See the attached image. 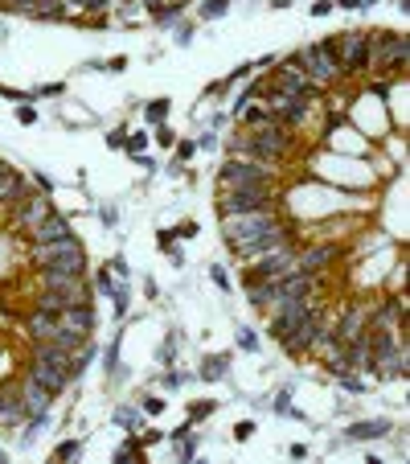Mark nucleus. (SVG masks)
Segmentation results:
<instances>
[{"mask_svg": "<svg viewBox=\"0 0 410 464\" xmlns=\"http://www.w3.org/2000/svg\"><path fill=\"white\" fill-rule=\"evenodd\" d=\"M29 378L41 382L45 391L62 395L70 387V354L57 350L53 341H33V354H29Z\"/></svg>", "mask_w": 410, "mask_h": 464, "instance_id": "obj_1", "label": "nucleus"}, {"mask_svg": "<svg viewBox=\"0 0 410 464\" xmlns=\"http://www.w3.org/2000/svg\"><path fill=\"white\" fill-rule=\"evenodd\" d=\"M279 185H242V189H222L218 193V218H238V214H259L275 210Z\"/></svg>", "mask_w": 410, "mask_h": 464, "instance_id": "obj_2", "label": "nucleus"}, {"mask_svg": "<svg viewBox=\"0 0 410 464\" xmlns=\"http://www.w3.org/2000/svg\"><path fill=\"white\" fill-rule=\"evenodd\" d=\"M292 62H296L316 86H329V82L341 74V66H337V37H324L320 45H304Z\"/></svg>", "mask_w": 410, "mask_h": 464, "instance_id": "obj_3", "label": "nucleus"}, {"mask_svg": "<svg viewBox=\"0 0 410 464\" xmlns=\"http://www.w3.org/2000/svg\"><path fill=\"white\" fill-rule=\"evenodd\" d=\"M29 259L37 267H57V271H70V276H86V251L78 239H66V243H49V247H33Z\"/></svg>", "mask_w": 410, "mask_h": 464, "instance_id": "obj_4", "label": "nucleus"}, {"mask_svg": "<svg viewBox=\"0 0 410 464\" xmlns=\"http://www.w3.org/2000/svg\"><path fill=\"white\" fill-rule=\"evenodd\" d=\"M407 58H410L407 33H370V62L390 70V78L407 74Z\"/></svg>", "mask_w": 410, "mask_h": 464, "instance_id": "obj_5", "label": "nucleus"}, {"mask_svg": "<svg viewBox=\"0 0 410 464\" xmlns=\"http://www.w3.org/2000/svg\"><path fill=\"white\" fill-rule=\"evenodd\" d=\"M242 185H275V173L251 156H230L218 169V189H242Z\"/></svg>", "mask_w": 410, "mask_h": 464, "instance_id": "obj_6", "label": "nucleus"}, {"mask_svg": "<svg viewBox=\"0 0 410 464\" xmlns=\"http://www.w3.org/2000/svg\"><path fill=\"white\" fill-rule=\"evenodd\" d=\"M271 226H283V218L275 210H259V214H238V218H222V239L234 247V243H246Z\"/></svg>", "mask_w": 410, "mask_h": 464, "instance_id": "obj_7", "label": "nucleus"}, {"mask_svg": "<svg viewBox=\"0 0 410 464\" xmlns=\"http://www.w3.org/2000/svg\"><path fill=\"white\" fill-rule=\"evenodd\" d=\"M337 66L341 74H366L370 70V33H337Z\"/></svg>", "mask_w": 410, "mask_h": 464, "instance_id": "obj_8", "label": "nucleus"}, {"mask_svg": "<svg viewBox=\"0 0 410 464\" xmlns=\"http://www.w3.org/2000/svg\"><path fill=\"white\" fill-rule=\"evenodd\" d=\"M271 86L275 90H283V95H300V99H320V86L287 58V62H279V70L271 74Z\"/></svg>", "mask_w": 410, "mask_h": 464, "instance_id": "obj_9", "label": "nucleus"}, {"mask_svg": "<svg viewBox=\"0 0 410 464\" xmlns=\"http://www.w3.org/2000/svg\"><path fill=\"white\" fill-rule=\"evenodd\" d=\"M37 284L49 288V292L70 296L74 304H78V300H90V284H86V276H70V271H57V267H37Z\"/></svg>", "mask_w": 410, "mask_h": 464, "instance_id": "obj_10", "label": "nucleus"}, {"mask_svg": "<svg viewBox=\"0 0 410 464\" xmlns=\"http://www.w3.org/2000/svg\"><path fill=\"white\" fill-rule=\"evenodd\" d=\"M49 210H53L49 193H21V197L12 202V226L29 234V230H33V226H37V222L49 214Z\"/></svg>", "mask_w": 410, "mask_h": 464, "instance_id": "obj_11", "label": "nucleus"}, {"mask_svg": "<svg viewBox=\"0 0 410 464\" xmlns=\"http://www.w3.org/2000/svg\"><path fill=\"white\" fill-rule=\"evenodd\" d=\"M320 329H324V313H320V304H316V308H312V313H308V317H304L292 333H287V337H279V345H283L292 358H296V354H308Z\"/></svg>", "mask_w": 410, "mask_h": 464, "instance_id": "obj_12", "label": "nucleus"}, {"mask_svg": "<svg viewBox=\"0 0 410 464\" xmlns=\"http://www.w3.org/2000/svg\"><path fill=\"white\" fill-rule=\"evenodd\" d=\"M66 239H74V226H70V218L57 214V210H49V214L29 230V243H33V247H49V243H66Z\"/></svg>", "mask_w": 410, "mask_h": 464, "instance_id": "obj_13", "label": "nucleus"}, {"mask_svg": "<svg viewBox=\"0 0 410 464\" xmlns=\"http://www.w3.org/2000/svg\"><path fill=\"white\" fill-rule=\"evenodd\" d=\"M283 243H292V239H287V222H283V226H271V230H263V234H255V239H246V243H234L230 251H234L238 259H259V255H267V251H275V247H283Z\"/></svg>", "mask_w": 410, "mask_h": 464, "instance_id": "obj_14", "label": "nucleus"}, {"mask_svg": "<svg viewBox=\"0 0 410 464\" xmlns=\"http://www.w3.org/2000/svg\"><path fill=\"white\" fill-rule=\"evenodd\" d=\"M333 337H337L341 345H349V341H357V337H370V313H366V304H349V308L341 313V321L333 325Z\"/></svg>", "mask_w": 410, "mask_h": 464, "instance_id": "obj_15", "label": "nucleus"}, {"mask_svg": "<svg viewBox=\"0 0 410 464\" xmlns=\"http://www.w3.org/2000/svg\"><path fill=\"white\" fill-rule=\"evenodd\" d=\"M337 259H345V247H304V251H296V271L320 276V271H329Z\"/></svg>", "mask_w": 410, "mask_h": 464, "instance_id": "obj_16", "label": "nucleus"}, {"mask_svg": "<svg viewBox=\"0 0 410 464\" xmlns=\"http://www.w3.org/2000/svg\"><path fill=\"white\" fill-rule=\"evenodd\" d=\"M16 395H21V407H25V419H33V415H49V403H53V391H45L41 382H33L29 374H25V382L16 387Z\"/></svg>", "mask_w": 410, "mask_h": 464, "instance_id": "obj_17", "label": "nucleus"}, {"mask_svg": "<svg viewBox=\"0 0 410 464\" xmlns=\"http://www.w3.org/2000/svg\"><path fill=\"white\" fill-rule=\"evenodd\" d=\"M57 321H62L66 329H74V333H86V337H90V333L99 329V313H94V304H90V300H78V304H66Z\"/></svg>", "mask_w": 410, "mask_h": 464, "instance_id": "obj_18", "label": "nucleus"}, {"mask_svg": "<svg viewBox=\"0 0 410 464\" xmlns=\"http://www.w3.org/2000/svg\"><path fill=\"white\" fill-rule=\"evenodd\" d=\"M242 284H246V300L255 308H271L279 300V280H263V276H251L242 271Z\"/></svg>", "mask_w": 410, "mask_h": 464, "instance_id": "obj_19", "label": "nucleus"}, {"mask_svg": "<svg viewBox=\"0 0 410 464\" xmlns=\"http://www.w3.org/2000/svg\"><path fill=\"white\" fill-rule=\"evenodd\" d=\"M390 432H394L390 419H353L349 432H345V440H353V444H374V440H386Z\"/></svg>", "mask_w": 410, "mask_h": 464, "instance_id": "obj_20", "label": "nucleus"}, {"mask_svg": "<svg viewBox=\"0 0 410 464\" xmlns=\"http://www.w3.org/2000/svg\"><path fill=\"white\" fill-rule=\"evenodd\" d=\"M57 325H62V321H57L53 313H41V308H33V313L25 317V329H29L33 341H49V337L57 333Z\"/></svg>", "mask_w": 410, "mask_h": 464, "instance_id": "obj_21", "label": "nucleus"}, {"mask_svg": "<svg viewBox=\"0 0 410 464\" xmlns=\"http://www.w3.org/2000/svg\"><path fill=\"white\" fill-rule=\"evenodd\" d=\"M25 193V177L16 173V169H8L4 160H0V206H12L16 197Z\"/></svg>", "mask_w": 410, "mask_h": 464, "instance_id": "obj_22", "label": "nucleus"}, {"mask_svg": "<svg viewBox=\"0 0 410 464\" xmlns=\"http://www.w3.org/2000/svg\"><path fill=\"white\" fill-rule=\"evenodd\" d=\"M226 374H230V354H209V358L201 362V370H197L201 382H222Z\"/></svg>", "mask_w": 410, "mask_h": 464, "instance_id": "obj_23", "label": "nucleus"}, {"mask_svg": "<svg viewBox=\"0 0 410 464\" xmlns=\"http://www.w3.org/2000/svg\"><path fill=\"white\" fill-rule=\"evenodd\" d=\"M66 304H74L70 296H62V292H49V288H41L37 292V300H33V308H41V313H53V317H62V308Z\"/></svg>", "mask_w": 410, "mask_h": 464, "instance_id": "obj_24", "label": "nucleus"}, {"mask_svg": "<svg viewBox=\"0 0 410 464\" xmlns=\"http://www.w3.org/2000/svg\"><path fill=\"white\" fill-rule=\"evenodd\" d=\"M29 16H37V21H66V0H33Z\"/></svg>", "mask_w": 410, "mask_h": 464, "instance_id": "obj_25", "label": "nucleus"}, {"mask_svg": "<svg viewBox=\"0 0 410 464\" xmlns=\"http://www.w3.org/2000/svg\"><path fill=\"white\" fill-rule=\"evenodd\" d=\"M181 16H185V0H168V4L160 8V12H152V21H156L160 29H172V25H177Z\"/></svg>", "mask_w": 410, "mask_h": 464, "instance_id": "obj_26", "label": "nucleus"}, {"mask_svg": "<svg viewBox=\"0 0 410 464\" xmlns=\"http://www.w3.org/2000/svg\"><path fill=\"white\" fill-rule=\"evenodd\" d=\"M127 461H144V444L136 436H127L119 448H115V464H127Z\"/></svg>", "mask_w": 410, "mask_h": 464, "instance_id": "obj_27", "label": "nucleus"}, {"mask_svg": "<svg viewBox=\"0 0 410 464\" xmlns=\"http://www.w3.org/2000/svg\"><path fill=\"white\" fill-rule=\"evenodd\" d=\"M333 378H337V382H341V387H345L349 395H366V378H361L357 370H337Z\"/></svg>", "mask_w": 410, "mask_h": 464, "instance_id": "obj_28", "label": "nucleus"}, {"mask_svg": "<svg viewBox=\"0 0 410 464\" xmlns=\"http://www.w3.org/2000/svg\"><path fill=\"white\" fill-rule=\"evenodd\" d=\"M115 424H119V428H127V436H136L144 419H140V411H136V407H115Z\"/></svg>", "mask_w": 410, "mask_h": 464, "instance_id": "obj_29", "label": "nucleus"}, {"mask_svg": "<svg viewBox=\"0 0 410 464\" xmlns=\"http://www.w3.org/2000/svg\"><path fill=\"white\" fill-rule=\"evenodd\" d=\"M226 12H230V0H201V8H197L201 21H218V16H226Z\"/></svg>", "mask_w": 410, "mask_h": 464, "instance_id": "obj_30", "label": "nucleus"}, {"mask_svg": "<svg viewBox=\"0 0 410 464\" xmlns=\"http://www.w3.org/2000/svg\"><path fill=\"white\" fill-rule=\"evenodd\" d=\"M144 115H148V123H164V119H168V99H152V103L144 107Z\"/></svg>", "mask_w": 410, "mask_h": 464, "instance_id": "obj_31", "label": "nucleus"}, {"mask_svg": "<svg viewBox=\"0 0 410 464\" xmlns=\"http://www.w3.org/2000/svg\"><path fill=\"white\" fill-rule=\"evenodd\" d=\"M271 407H275V411H279V415H292V419H304V415H300V411H296V407H292V387H287V391H279V395H275V403H271Z\"/></svg>", "mask_w": 410, "mask_h": 464, "instance_id": "obj_32", "label": "nucleus"}, {"mask_svg": "<svg viewBox=\"0 0 410 464\" xmlns=\"http://www.w3.org/2000/svg\"><path fill=\"white\" fill-rule=\"evenodd\" d=\"M172 358H177V333H168V337H164V345H160V354H156V362H160V366H172Z\"/></svg>", "mask_w": 410, "mask_h": 464, "instance_id": "obj_33", "label": "nucleus"}, {"mask_svg": "<svg viewBox=\"0 0 410 464\" xmlns=\"http://www.w3.org/2000/svg\"><path fill=\"white\" fill-rule=\"evenodd\" d=\"M177 456H181V461H193V456H197V432H189L185 440H177Z\"/></svg>", "mask_w": 410, "mask_h": 464, "instance_id": "obj_34", "label": "nucleus"}, {"mask_svg": "<svg viewBox=\"0 0 410 464\" xmlns=\"http://www.w3.org/2000/svg\"><path fill=\"white\" fill-rule=\"evenodd\" d=\"M214 407H218V403H189V424L209 419V415H214Z\"/></svg>", "mask_w": 410, "mask_h": 464, "instance_id": "obj_35", "label": "nucleus"}, {"mask_svg": "<svg viewBox=\"0 0 410 464\" xmlns=\"http://www.w3.org/2000/svg\"><path fill=\"white\" fill-rule=\"evenodd\" d=\"M78 452H82V444H78V440H66V444L53 448V461H74Z\"/></svg>", "mask_w": 410, "mask_h": 464, "instance_id": "obj_36", "label": "nucleus"}, {"mask_svg": "<svg viewBox=\"0 0 410 464\" xmlns=\"http://www.w3.org/2000/svg\"><path fill=\"white\" fill-rule=\"evenodd\" d=\"M144 144H148V132H127V140H123V148L136 156V152H144Z\"/></svg>", "mask_w": 410, "mask_h": 464, "instance_id": "obj_37", "label": "nucleus"}, {"mask_svg": "<svg viewBox=\"0 0 410 464\" xmlns=\"http://www.w3.org/2000/svg\"><path fill=\"white\" fill-rule=\"evenodd\" d=\"M238 350L255 354V350H259V333H255V329H238Z\"/></svg>", "mask_w": 410, "mask_h": 464, "instance_id": "obj_38", "label": "nucleus"}, {"mask_svg": "<svg viewBox=\"0 0 410 464\" xmlns=\"http://www.w3.org/2000/svg\"><path fill=\"white\" fill-rule=\"evenodd\" d=\"M107 378L119 382V345H107Z\"/></svg>", "mask_w": 410, "mask_h": 464, "instance_id": "obj_39", "label": "nucleus"}, {"mask_svg": "<svg viewBox=\"0 0 410 464\" xmlns=\"http://www.w3.org/2000/svg\"><path fill=\"white\" fill-rule=\"evenodd\" d=\"M94 288H99V292H107V296H111V292H115V288H119V284H115V280H111V267H103V271H99V276H94Z\"/></svg>", "mask_w": 410, "mask_h": 464, "instance_id": "obj_40", "label": "nucleus"}, {"mask_svg": "<svg viewBox=\"0 0 410 464\" xmlns=\"http://www.w3.org/2000/svg\"><path fill=\"white\" fill-rule=\"evenodd\" d=\"M62 90H66L62 82H45V86H37V90H33L29 99H53V95H62Z\"/></svg>", "mask_w": 410, "mask_h": 464, "instance_id": "obj_41", "label": "nucleus"}, {"mask_svg": "<svg viewBox=\"0 0 410 464\" xmlns=\"http://www.w3.org/2000/svg\"><path fill=\"white\" fill-rule=\"evenodd\" d=\"M193 152H197V140H181V144H177V164L193 160Z\"/></svg>", "mask_w": 410, "mask_h": 464, "instance_id": "obj_42", "label": "nucleus"}, {"mask_svg": "<svg viewBox=\"0 0 410 464\" xmlns=\"http://www.w3.org/2000/svg\"><path fill=\"white\" fill-rule=\"evenodd\" d=\"M209 280H214L222 292H230V276H226V267H222V263H214V267H209Z\"/></svg>", "mask_w": 410, "mask_h": 464, "instance_id": "obj_43", "label": "nucleus"}, {"mask_svg": "<svg viewBox=\"0 0 410 464\" xmlns=\"http://www.w3.org/2000/svg\"><path fill=\"white\" fill-rule=\"evenodd\" d=\"M156 144H164V148H168V144H177V132H172L168 123H156Z\"/></svg>", "mask_w": 410, "mask_h": 464, "instance_id": "obj_44", "label": "nucleus"}, {"mask_svg": "<svg viewBox=\"0 0 410 464\" xmlns=\"http://www.w3.org/2000/svg\"><path fill=\"white\" fill-rule=\"evenodd\" d=\"M251 436H255V424H251V419H242V424L234 428V440H238V444H246Z\"/></svg>", "mask_w": 410, "mask_h": 464, "instance_id": "obj_45", "label": "nucleus"}, {"mask_svg": "<svg viewBox=\"0 0 410 464\" xmlns=\"http://www.w3.org/2000/svg\"><path fill=\"white\" fill-rule=\"evenodd\" d=\"M0 8H4V12H29L33 0H0Z\"/></svg>", "mask_w": 410, "mask_h": 464, "instance_id": "obj_46", "label": "nucleus"}, {"mask_svg": "<svg viewBox=\"0 0 410 464\" xmlns=\"http://www.w3.org/2000/svg\"><path fill=\"white\" fill-rule=\"evenodd\" d=\"M193 37H197V29H193V25H181V29H177V45H189Z\"/></svg>", "mask_w": 410, "mask_h": 464, "instance_id": "obj_47", "label": "nucleus"}, {"mask_svg": "<svg viewBox=\"0 0 410 464\" xmlns=\"http://www.w3.org/2000/svg\"><path fill=\"white\" fill-rule=\"evenodd\" d=\"M123 140H127V132H123V127H115V132L107 136V148H115V152H119V148H123Z\"/></svg>", "mask_w": 410, "mask_h": 464, "instance_id": "obj_48", "label": "nucleus"}, {"mask_svg": "<svg viewBox=\"0 0 410 464\" xmlns=\"http://www.w3.org/2000/svg\"><path fill=\"white\" fill-rule=\"evenodd\" d=\"M218 144H222V140H218V132H205V136L197 140V148H205V152H214Z\"/></svg>", "mask_w": 410, "mask_h": 464, "instance_id": "obj_49", "label": "nucleus"}, {"mask_svg": "<svg viewBox=\"0 0 410 464\" xmlns=\"http://www.w3.org/2000/svg\"><path fill=\"white\" fill-rule=\"evenodd\" d=\"M197 230H201V226H197V222H181V226H177V230H172V234H177V239H193V234H197Z\"/></svg>", "mask_w": 410, "mask_h": 464, "instance_id": "obj_50", "label": "nucleus"}, {"mask_svg": "<svg viewBox=\"0 0 410 464\" xmlns=\"http://www.w3.org/2000/svg\"><path fill=\"white\" fill-rule=\"evenodd\" d=\"M144 411H148V415H160V411H164V399L148 395V399H144Z\"/></svg>", "mask_w": 410, "mask_h": 464, "instance_id": "obj_51", "label": "nucleus"}, {"mask_svg": "<svg viewBox=\"0 0 410 464\" xmlns=\"http://www.w3.org/2000/svg\"><path fill=\"white\" fill-rule=\"evenodd\" d=\"M136 440L148 448V444H160V440H164V432H136Z\"/></svg>", "mask_w": 410, "mask_h": 464, "instance_id": "obj_52", "label": "nucleus"}, {"mask_svg": "<svg viewBox=\"0 0 410 464\" xmlns=\"http://www.w3.org/2000/svg\"><path fill=\"white\" fill-rule=\"evenodd\" d=\"M308 12H312V16H329V12H333V0H316Z\"/></svg>", "mask_w": 410, "mask_h": 464, "instance_id": "obj_53", "label": "nucleus"}, {"mask_svg": "<svg viewBox=\"0 0 410 464\" xmlns=\"http://www.w3.org/2000/svg\"><path fill=\"white\" fill-rule=\"evenodd\" d=\"M16 119H21V123H33V119H37V111H33L29 103H21V107H16Z\"/></svg>", "mask_w": 410, "mask_h": 464, "instance_id": "obj_54", "label": "nucleus"}, {"mask_svg": "<svg viewBox=\"0 0 410 464\" xmlns=\"http://www.w3.org/2000/svg\"><path fill=\"white\" fill-rule=\"evenodd\" d=\"M172 239H177L172 230H160V239H156V243H160V251H168V255H172V251H177V247H172Z\"/></svg>", "mask_w": 410, "mask_h": 464, "instance_id": "obj_55", "label": "nucleus"}, {"mask_svg": "<svg viewBox=\"0 0 410 464\" xmlns=\"http://www.w3.org/2000/svg\"><path fill=\"white\" fill-rule=\"evenodd\" d=\"M123 70H127V58H111L107 62V74H123Z\"/></svg>", "mask_w": 410, "mask_h": 464, "instance_id": "obj_56", "label": "nucleus"}, {"mask_svg": "<svg viewBox=\"0 0 410 464\" xmlns=\"http://www.w3.org/2000/svg\"><path fill=\"white\" fill-rule=\"evenodd\" d=\"M33 181H37V185H41V193H53V181H49V177H45V173H33Z\"/></svg>", "mask_w": 410, "mask_h": 464, "instance_id": "obj_57", "label": "nucleus"}, {"mask_svg": "<svg viewBox=\"0 0 410 464\" xmlns=\"http://www.w3.org/2000/svg\"><path fill=\"white\" fill-rule=\"evenodd\" d=\"M0 415H4V391H0Z\"/></svg>", "mask_w": 410, "mask_h": 464, "instance_id": "obj_58", "label": "nucleus"}, {"mask_svg": "<svg viewBox=\"0 0 410 464\" xmlns=\"http://www.w3.org/2000/svg\"><path fill=\"white\" fill-rule=\"evenodd\" d=\"M0 464H4V448H0Z\"/></svg>", "mask_w": 410, "mask_h": 464, "instance_id": "obj_59", "label": "nucleus"}]
</instances>
